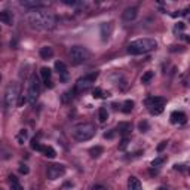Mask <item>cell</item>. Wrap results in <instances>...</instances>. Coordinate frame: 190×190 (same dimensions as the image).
Masks as SVG:
<instances>
[{
  "label": "cell",
  "mask_w": 190,
  "mask_h": 190,
  "mask_svg": "<svg viewBox=\"0 0 190 190\" xmlns=\"http://www.w3.org/2000/svg\"><path fill=\"white\" fill-rule=\"evenodd\" d=\"M102 152H104V149L101 145H95V147H92L89 150V155L92 157H98L100 155H102Z\"/></svg>",
  "instance_id": "21"
},
{
  "label": "cell",
  "mask_w": 190,
  "mask_h": 190,
  "mask_svg": "<svg viewBox=\"0 0 190 190\" xmlns=\"http://www.w3.org/2000/svg\"><path fill=\"white\" fill-rule=\"evenodd\" d=\"M97 77H98V73L95 71V73H91V74H88V76H83V77H80L76 82V91H79V92H85V91H88L95 83V80H97Z\"/></svg>",
  "instance_id": "6"
},
{
  "label": "cell",
  "mask_w": 190,
  "mask_h": 190,
  "mask_svg": "<svg viewBox=\"0 0 190 190\" xmlns=\"http://www.w3.org/2000/svg\"><path fill=\"white\" fill-rule=\"evenodd\" d=\"M167 100L163 97H153V98H149L147 100V106L153 107V106H165Z\"/></svg>",
  "instance_id": "17"
},
{
  "label": "cell",
  "mask_w": 190,
  "mask_h": 190,
  "mask_svg": "<svg viewBox=\"0 0 190 190\" xmlns=\"http://www.w3.org/2000/svg\"><path fill=\"white\" fill-rule=\"evenodd\" d=\"M64 174H66V167L61 165V163H52L46 169V175H48L49 180H56L59 177H63Z\"/></svg>",
  "instance_id": "7"
},
{
  "label": "cell",
  "mask_w": 190,
  "mask_h": 190,
  "mask_svg": "<svg viewBox=\"0 0 190 190\" xmlns=\"http://www.w3.org/2000/svg\"><path fill=\"white\" fill-rule=\"evenodd\" d=\"M40 152L43 153V156L49 157V159H54L56 156V152L54 150V147H51V145H42Z\"/></svg>",
  "instance_id": "16"
},
{
  "label": "cell",
  "mask_w": 190,
  "mask_h": 190,
  "mask_svg": "<svg viewBox=\"0 0 190 190\" xmlns=\"http://www.w3.org/2000/svg\"><path fill=\"white\" fill-rule=\"evenodd\" d=\"M137 15H138V9L134 8V6H131V8H126L125 11H123L122 16L125 21H134L135 18H137Z\"/></svg>",
  "instance_id": "10"
},
{
  "label": "cell",
  "mask_w": 190,
  "mask_h": 190,
  "mask_svg": "<svg viewBox=\"0 0 190 190\" xmlns=\"http://www.w3.org/2000/svg\"><path fill=\"white\" fill-rule=\"evenodd\" d=\"M28 138V132L25 131V129H21V132L16 135V141H18V144H24V141Z\"/></svg>",
  "instance_id": "23"
},
{
  "label": "cell",
  "mask_w": 190,
  "mask_h": 190,
  "mask_svg": "<svg viewBox=\"0 0 190 190\" xmlns=\"http://www.w3.org/2000/svg\"><path fill=\"white\" fill-rule=\"evenodd\" d=\"M152 77H153V71H145L141 77V83H149L152 80Z\"/></svg>",
  "instance_id": "25"
},
{
  "label": "cell",
  "mask_w": 190,
  "mask_h": 190,
  "mask_svg": "<svg viewBox=\"0 0 190 190\" xmlns=\"http://www.w3.org/2000/svg\"><path fill=\"white\" fill-rule=\"evenodd\" d=\"M28 24L31 28L36 30H51L55 27V16L51 12L34 11L28 15Z\"/></svg>",
  "instance_id": "1"
},
{
  "label": "cell",
  "mask_w": 190,
  "mask_h": 190,
  "mask_svg": "<svg viewBox=\"0 0 190 190\" xmlns=\"http://www.w3.org/2000/svg\"><path fill=\"white\" fill-rule=\"evenodd\" d=\"M68 55H70V59H71V63L73 64H83V63H86L88 59H89V51L85 48V46H73L71 49H70V52H68Z\"/></svg>",
  "instance_id": "5"
},
{
  "label": "cell",
  "mask_w": 190,
  "mask_h": 190,
  "mask_svg": "<svg viewBox=\"0 0 190 190\" xmlns=\"http://www.w3.org/2000/svg\"><path fill=\"white\" fill-rule=\"evenodd\" d=\"M64 3L66 5H76V2H73V0H64Z\"/></svg>",
  "instance_id": "37"
},
{
  "label": "cell",
  "mask_w": 190,
  "mask_h": 190,
  "mask_svg": "<svg viewBox=\"0 0 190 190\" xmlns=\"http://www.w3.org/2000/svg\"><path fill=\"white\" fill-rule=\"evenodd\" d=\"M18 98H20V85L12 82L11 85H8V88L5 91V104L8 109L16 107L18 106Z\"/></svg>",
  "instance_id": "4"
},
{
  "label": "cell",
  "mask_w": 190,
  "mask_h": 190,
  "mask_svg": "<svg viewBox=\"0 0 190 190\" xmlns=\"http://www.w3.org/2000/svg\"><path fill=\"white\" fill-rule=\"evenodd\" d=\"M149 128H150V126H149V122H145V120H143V122L138 123V129H140L141 132H147V131H149Z\"/></svg>",
  "instance_id": "28"
},
{
  "label": "cell",
  "mask_w": 190,
  "mask_h": 190,
  "mask_svg": "<svg viewBox=\"0 0 190 190\" xmlns=\"http://www.w3.org/2000/svg\"><path fill=\"white\" fill-rule=\"evenodd\" d=\"M9 180H11V184L12 183H18V178L15 175H9Z\"/></svg>",
  "instance_id": "36"
},
{
  "label": "cell",
  "mask_w": 190,
  "mask_h": 190,
  "mask_svg": "<svg viewBox=\"0 0 190 190\" xmlns=\"http://www.w3.org/2000/svg\"><path fill=\"white\" fill-rule=\"evenodd\" d=\"M186 122H187V116L183 112L171 113V123H174V125H184Z\"/></svg>",
  "instance_id": "9"
},
{
  "label": "cell",
  "mask_w": 190,
  "mask_h": 190,
  "mask_svg": "<svg viewBox=\"0 0 190 190\" xmlns=\"http://www.w3.org/2000/svg\"><path fill=\"white\" fill-rule=\"evenodd\" d=\"M31 149H33V150H36V152H40V149H42V144H40V143H39V141H37V140H36V138H34V140H31Z\"/></svg>",
  "instance_id": "29"
},
{
  "label": "cell",
  "mask_w": 190,
  "mask_h": 190,
  "mask_svg": "<svg viewBox=\"0 0 190 190\" xmlns=\"http://www.w3.org/2000/svg\"><path fill=\"white\" fill-rule=\"evenodd\" d=\"M55 70L61 74V77H63V80H66L67 79V66L63 63V61H56L55 63Z\"/></svg>",
  "instance_id": "14"
},
{
  "label": "cell",
  "mask_w": 190,
  "mask_h": 190,
  "mask_svg": "<svg viewBox=\"0 0 190 190\" xmlns=\"http://www.w3.org/2000/svg\"><path fill=\"white\" fill-rule=\"evenodd\" d=\"M113 137H114V131H110V132H106V134H104V138H106V140H112Z\"/></svg>",
  "instance_id": "33"
},
{
  "label": "cell",
  "mask_w": 190,
  "mask_h": 190,
  "mask_svg": "<svg viewBox=\"0 0 190 190\" xmlns=\"http://www.w3.org/2000/svg\"><path fill=\"white\" fill-rule=\"evenodd\" d=\"M167 141H162V143H160V144L157 145V152H162V150H163V149H165V147H167Z\"/></svg>",
  "instance_id": "34"
},
{
  "label": "cell",
  "mask_w": 190,
  "mask_h": 190,
  "mask_svg": "<svg viewBox=\"0 0 190 190\" xmlns=\"http://www.w3.org/2000/svg\"><path fill=\"white\" fill-rule=\"evenodd\" d=\"M21 6H24V8H30V9H36V8H42L43 3L36 2V0H23V2H21Z\"/></svg>",
  "instance_id": "18"
},
{
  "label": "cell",
  "mask_w": 190,
  "mask_h": 190,
  "mask_svg": "<svg viewBox=\"0 0 190 190\" xmlns=\"http://www.w3.org/2000/svg\"><path fill=\"white\" fill-rule=\"evenodd\" d=\"M162 112H163V106H153V107L150 109V113H152V114H160Z\"/></svg>",
  "instance_id": "27"
},
{
  "label": "cell",
  "mask_w": 190,
  "mask_h": 190,
  "mask_svg": "<svg viewBox=\"0 0 190 190\" xmlns=\"http://www.w3.org/2000/svg\"><path fill=\"white\" fill-rule=\"evenodd\" d=\"M132 109H134V101L132 100H126L125 102H123V107H122L123 113H131Z\"/></svg>",
  "instance_id": "22"
},
{
  "label": "cell",
  "mask_w": 190,
  "mask_h": 190,
  "mask_svg": "<svg viewBox=\"0 0 190 190\" xmlns=\"http://www.w3.org/2000/svg\"><path fill=\"white\" fill-rule=\"evenodd\" d=\"M117 131H119V134L120 135L126 137V135L132 131V125L129 122H119L117 123Z\"/></svg>",
  "instance_id": "12"
},
{
  "label": "cell",
  "mask_w": 190,
  "mask_h": 190,
  "mask_svg": "<svg viewBox=\"0 0 190 190\" xmlns=\"http://www.w3.org/2000/svg\"><path fill=\"white\" fill-rule=\"evenodd\" d=\"M0 23L12 25V23H13V16H12L11 12L9 11H2L0 12Z\"/></svg>",
  "instance_id": "13"
},
{
  "label": "cell",
  "mask_w": 190,
  "mask_h": 190,
  "mask_svg": "<svg viewBox=\"0 0 190 190\" xmlns=\"http://www.w3.org/2000/svg\"><path fill=\"white\" fill-rule=\"evenodd\" d=\"M0 82H2V74H0Z\"/></svg>",
  "instance_id": "38"
},
{
  "label": "cell",
  "mask_w": 190,
  "mask_h": 190,
  "mask_svg": "<svg viewBox=\"0 0 190 190\" xmlns=\"http://www.w3.org/2000/svg\"><path fill=\"white\" fill-rule=\"evenodd\" d=\"M92 94H94V98H106V97H109V95H110L109 92H107V94H104L101 88H95Z\"/></svg>",
  "instance_id": "24"
},
{
  "label": "cell",
  "mask_w": 190,
  "mask_h": 190,
  "mask_svg": "<svg viewBox=\"0 0 190 190\" xmlns=\"http://www.w3.org/2000/svg\"><path fill=\"white\" fill-rule=\"evenodd\" d=\"M163 162H167V156H160V157H156L153 162H152V167H159L162 165Z\"/></svg>",
  "instance_id": "26"
},
{
  "label": "cell",
  "mask_w": 190,
  "mask_h": 190,
  "mask_svg": "<svg viewBox=\"0 0 190 190\" xmlns=\"http://www.w3.org/2000/svg\"><path fill=\"white\" fill-rule=\"evenodd\" d=\"M40 58H43V59H49V58H52L54 56V49L51 48V46H43V48H40Z\"/></svg>",
  "instance_id": "15"
},
{
  "label": "cell",
  "mask_w": 190,
  "mask_h": 190,
  "mask_svg": "<svg viewBox=\"0 0 190 190\" xmlns=\"http://www.w3.org/2000/svg\"><path fill=\"white\" fill-rule=\"evenodd\" d=\"M184 23H178L177 25H175V31H178V30H184Z\"/></svg>",
  "instance_id": "35"
},
{
  "label": "cell",
  "mask_w": 190,
  "mask_h": 190,
  "mask_svg": "<svg viewBox=\"0 0 190 190\" xmlns=\"http://www.w3.org/2000/svg\"><path fill=\"white\" fill-rule=\"evenodd\" d=\"M0 190H2V189H0Z\"/></svg>",
  "instance_id": "39"
},
{
  "label": "cell",
  "mask_w": 190,
  "mask_h": 190,
  "mask_svg": "<svg viewBox=\"0 0 190 190\" xmlns=\"http://www.w3.org/2000/svg\"><path fill=\"white\" fill-rule=\"evenodd\" d=\"M98 119H100L101 123H104L107 119H109V112H107V109L101 107L100 110H98Z\"/></svg>",
  "instance_id": "20"
},
{
  "label": "cell",
  "mask_w": 190,
  "mask_h": 190,
  "mask_svg": "<svg viewBox=\"0 0 190 190\" xmlns=\"http://www.w3.org/2000/svg\"><path fill=\"white\" fill-rule=\"evenodd\" d=\"M128 143H129V141H128V138L125 137V138L122 140V143H120V145H119V149H120V150H123V149H126V145H128Z\"/></svg>",
  "instance_id": "31"
},
{
  "label": "cell",
  "mask_w": 190,
  "mask_h": 190,
  "mask_svg": "<svg viewBox=\"0 0 190 190\" xmlns=\"http://www.w3.org/2000/svg\"><path fill=\"white\" fill-rule=\"evenodd\" d=\"M20 172L21 174H28V167L27 165H20Z\"/></svg>",
  "instance_id": "32"
},
{
  "label": "cell",
  "mask_w": 190,
  "mask_h": 190,
  "mask_svg": "<svg viewBox=\"0 0 190 190\" xmlns=\"http://www.w3.org/2000/svg\"><path fill=\"white\" fill-rule=\"evenodd\" d=\"M156 40L155 39H138V40H134L128 45V54L131 55H141V54H147L153 49H156Z\"/></svg>",
  "instance_id": "2"
},
{
  "label": "cell",
  "mask_w": 190,
  "mask_h": 190,
  "mask_svg": "<svg viewBox=\"0 0 190 190\" xmlns=\"http://www.w3.org/2000/svg\"><path fill=\"white\" fill-rule=\"evenodd\" d=\"M39 94H40V89H39V83H37V79L31 76L30 79V83H28V94H27V100L30 101L31 104H34L37 98H39Z\"/></svg>",
  "instance_id": "8"
},
{
  "label": "cell",
  "mask_w": 190,
  "mask_h": 190,
  "mask_svg": "<svg viewBox=\"0 0 190 190\" xmlns=\"http://www.w3.org/2000/svg\"><path fill=\"white\" fill-rule=\"evenodd\" d=\"M11 190H24V189L21 187V184H20V183H12V184H11Z\"/></svg>",
  "instance_id": "30"
},
{
  "label": "cell",
  "mask_w": 190,
  "mask_h": 190,
  "mask_svg": "<svg viewBox=\"0 0 190 190\" xmlns=\"http://www.w3.org/2000/svg\"><path fill=\"white\" fill-rule=\"evenodd\" d=\"M128 187H129V190H143L140 180L135 178V177H131V178H129V181H128Z\"/></svg>",
  "instance_id": "19"
},
{
  "label": "cell",
  "mask_w": 190,
  "mask_h": 190,
  "mask_svg": "<svg viewBox=\"0 0 190 190\" xmlns=\"http://www.w3.org/2000/svg\"><path fill=\"white\" fill-rule=\"evenodd\" d=\"M73 138L77 141H88L95 135V126L92 123H82L73 129Z\"/></svg>",
  "instance_id": "3"
},
{
  "label": "cell",
  "mask_w": 190,
  "mask_h": 190,
  "mask_svg": "<svg viewBox=\"0 0 190 190\" xmlns=\"http://www.w3.org/2000/svg\"><path fill=\"white\" fill-rule=\"evenodd\" d=\"M40 76H42V79H43V82L46 83V86L52 88V82H51V76H52V71H51V68L42 67V68H40Z\"/></svg>",
  "instance_id": "11"
}]
</instances>
